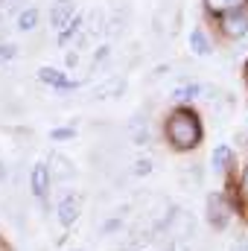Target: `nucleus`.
Segmentation results:
<instances>
[{"mask_svg":"<svg viewBox=\"0 0 248 251\" xmlns=\"http://www.w3.org/2000/svg\"><path fill=\"white\" fill-rule=\"evenodd\" d=\"M167 137H170V143H173L178 152L193 149V146L198 143V137H201L198 117H196L193 111H187V108L173 111V114H170V120H167Z\"/></svg>","mask_w":248,"mask_h":251,"instance_id":"f257e3e1","label":"nucleus"},{"mask_svg":"<svg viewBox=\"0 0 248 251\" xmlns=\"http://www.w3.org/2000/svg\"><path fill=\"white\" fill-rule=\"evenodd\" d=\"M79 213H82V196L73 193V190H64L62 196H59V201H56V219H59V225L62 228L76 225Z\"/></svg>","mask_w":248,"mask_h":251,"instance_id":"f03ea898","label":"nucleus"},{"mask_svg":"<svg viewBox=\"0 0 248 251\" xmlns=\"http://www.w3.org/2000/svg\"><path fill=\"white\" fill-rule=\"evenodd\" d=\"M50 187H53V178H50L47 164H32V173H29V190H32V196H35L41 204H47V199H50Z\"/></svg>","mask_w":248,"mask_h":251,"instance_id":"7ed1b4c3","label":"nucleus"},{"mask_svg":"<svg viewBox=\"0 0 248 251\" xmlns=\"http://www.w3.org/2000/svg\"><path fill=\"white\" fill-rule=\"evenodd\" d=\"M47 170H50V178L59 181V184H67V181L76 178V164L70 158H64L62 152H53L47 158Z\"/></svg>","mask_w":248,"mask_h":251,"instance_id":"20e7f679","label":"nucleus"},{"mask_svg":"<svg viewBox=\"0 0 248 251\" xmlns=\"http://www.w3.org/2000/svg\"><path fill=\"white\" fill-rule=\"evenodd\" d=\"M38 82L47 88H56V91H73L82 85L79 79H67L59 67H38Z\"/></svg>","mask_w":248,"mask_h":251,"instance_id":"39448f33","label":"nucleus"},{"mask_svg":"<svg viewBox=\"0 0 248 251\" xmlns=\"http://www.w3.org/2000/svg\"><path fill=\"white\" fill-rule=\"evenodd\" d=\"M76 15L79 12H76V3L73 0H53V6H50V26L56 32H62Z\"/></svg>","mask_w":248,"mask_h":251,"instance_id":"423d86ee","label":"nucleus"},{"mask_svg":"<svg viewBox=\"0 0 248 251\" xmlns=\"http://www.w3.org/2000/svg\"><path fill=\"white\" fill-rule=\"evenodd\" d=\"M207 219H210V225H213L216 231H222V228L228 225V219H231V210H228V201H225V196H219V193L207 196Z\"/></svg>","mask_w":248,"mask_h":251,"instance_id":"0eeeda50","label":"nucleus"},{"mask_svg":"<svg viewBox=\"0 0 248 251\" xmlns=\"http://www.w3.org/2000/svg\"><path fill=\"white\" fill-rule=\"evenodd\" d=\"M222 29H225L231 38H243V35H248V15L243 12V9L228 12V15L222 18Z\"/></svg>","mask_w":248,"mask_h":251,"instance_id":"6e6552de","label":"nucleus"},{"mask_svg":"<svg viewBox=\"0 0 248 251\" xmlns=\"http://www.w3.org/2000/svg\"><path fill=\"white\" fill-rule=\"evenodd\" d=\"M123 91H125V79L108 76V79H102V82L94 88V100H114V97H120Z\"/></svg>","mask_w":248,"mask_h":251,"instance_id":"1a4fd4ad","label":"nucleus"},{"mask_svg":"<svg viewBox=\"0 0 248 251\" xmlns=\"http://www.w3.org/2000/svg\"><path fill=\"white\" fill-rule=\"evenodd\" d=\"M204 94H210V88L207 85H201V82H184V85H178L175 91H173V97L178 100V102H193V100H198V97H204Z\"/></svg>","mask_w":248,"mask_h":251,"instance_id":"9d476101","label":"nucleus"},{"mask_svg":"<svg viewBox=\"0 0 248 251\" xmlns=\"http://www.w3.org/2000/svg\"><path fill=\"white\" fill-rule=\"evenodd\" d=\"M38 6H26L24 12H18V18H15V26H18V32H35V26H38Z\"/></svg>","mask_w":248,"mask_h":251,"instance_id":"9b49d317","label":"nucleus"},{"mask_svg":"<svg viewBox=\"0 0 248 251\" xmlns=\"http://www.w3.org/2000/svg\"><path fill=\"white\" fill-rule=\"evenodd\" d=\"M82 26H85V18H82V15H76V18H73V21L64 26L62 32L56 35V41H59L62 47H64V44H70V41H76V38L82 35Z\"/></svg>","mask_w":248,"mask_h":251,"instance_id":"f8f14e48","label":"nucleus"},{"mask_svg":"<svg viewBox=\"0 0 248 251\" xmlns=\"http://www.w3.org/2000/svg\"><path fill=\"white\" fill-rule=\"evenodd\" d=\"M228 164H231V146H216L213 155H210V167H213V173L222 176V173L228 170Z\"/></svg>","mask_w":248,"mask_h":251,"instance_id":"ddd939ff","label":"nucleus"},{"mask_svg":"<svg viewBox=\"0 0 248 251\" xmlns=\"http://www.w3.org/2000/svg\"><path fill=\"white\" fill-rule=\"evenodd\" d=\"M190 50H193V56H210L213 47H210V41L201 29H193L190 32Z\"/></svg>","mask_w":248,"mask_h":251,"instance_id":"4468645a","label":"nucleus"},{"mask_svg":"<svg viewBox=\"0 0 248 251\" xmlns=\"http://www.w3.org/2000/svg\"><path fill=\"white\" fill-rule=\"evenodd\" d=\"M246 0H204V6L210 9V12H216V15H228V12H234V9H240Z\"/></svg>","mask_w":248,"mask_h":251,"instance_id":"2eb2a0df","label":"nucleus"},{"mask_svg":"<svg viewBox=\"0 0 248 251\" xmlns=\"http://www.w3.org/2000/svg\"><path fill=\"white\" fill-rule=\"evenodd\" d=\"M152 173V158H137L134 164H131V176L134 178H143V176H149Z\"/></svg>","mask_w":248,"mask_h":251,"instance_id":"dca6fc26","label":"nucleus"},{"mask_svg":"<svg viewBox=\"0 0 248 251\" xmlns=\"http://www.w3.org/2000/svg\"><path fill=\"white\" fill-rule=\"evenodd\" d=\"M15 56H18V44H12V41H0V64L15 62Z\"/></svg>","mask_w":248,"mask_h":251,"instance_id":"f3484780","label":"nucleus"},{"mask_svg":"<svg viewBox=\"0 0 248 251\" xmlns=\"http://www.w3.org/2000/svg\"><path fill=\"white\" fill-rule=\"evenodd\" d=\"M108 53H111V47H108V44L97 47V53H94V62H91V70H97V67H102V64L108 62Z\"/></svg>","mask_w":248,"mask_h":251,"instance_id":"a211bd4d","label":"nucleus"},{"mask_svg":"<svg viewBox=\"0 0 248 251\" xmlns=\"http://www.w3.org/2000/svg\"><path fill=\"white\" fill-rule=\"evenodd\" d=\"M50 137L53 140H70V137H76V128H53Z\"/></svg>","mask_w":248,"mask_h":251,"instance_id":"6ab92c4d","label":"nucleus"},{"mask_svg":"<svg viewBox=\"0 0 248 251\" xmlns=\"http://www.w3.org/2000/svg\"><path fill=\"white\" fill-rule=\"evenodd\" d=\"M79 62H82V59H79V50H67L64 64H67V67H79Z\"/></svg>","mask_w":248,"mask_h":251,"instance_id":"aec40b11","label":"nucleus"},{"mask_svg":"<svg viewBox=\"0 0 248 251\" xmlns=\"http://www.w3.org/2000/svg\"><path fill=\"white\" fill-rule=\"evenodd\" d=\"M231 251H248V243H246V240H240V243H234V246H231Z\"/></svg>","mask_w":248,"mask_h":251,"instance_id":"412c9836","label":"nucleus"},{"mask_svg":"<svg viewBox=\"0 0 248 251\" xmlns=\"http://www.w3.org/2000/svg\"><path fill=\"white\" fill-rule=\"evenodd\" d=\"M240 187H243V193L248 196V170H246V176H243V181H240Z\"/></svg>","mask_w":248,"mask_h":251,"instance_id":"4be33fe9","label":"nucleus"},{"mask_svg":"<svg viewBox=\"0 0 248 251\" xmlns=\"http://www.w3.org/2000/svg\"><path fill=\"white\" fill-rule=\"evenodd\" d=\"M9 6V0H0V9H6Z\"/></svg>","mask_w":248,"mask_h":251,"instance_id":"5701e85b","label":"nucleus"}]
</instances>
